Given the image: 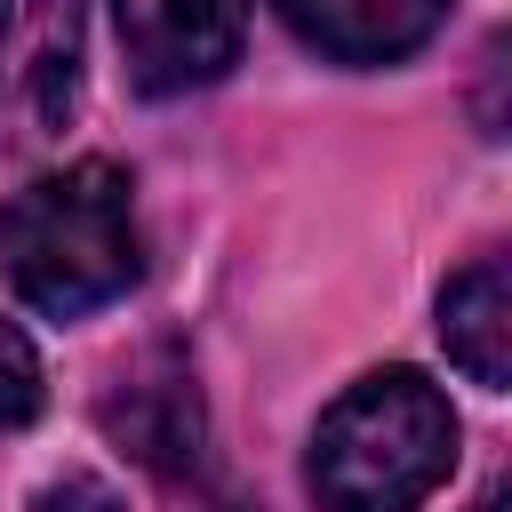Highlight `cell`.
<instances>
[{"mask_svg":"<svg viewBox=\"0 0 512 512\" xmlns=\"http://www.w3.org/2000/svg\"><path fill=\"white\" fill-rule=\"evenodd\" d=\"M88 0H0V144H56L80 112Z\"/></svg>","mask_w":512,"mask_h":512,"instance_id":"cell-3","label":"cell"},{"mask_svg":"<svg viewBox=\"0 0 512 512\" xmlns=\"http://www.w3.org/2000/svg\"><path fill=\"white\" fill-rule=\"evenodd\" d=\"M24 512H128V504H120L112 480H96V472H64V480H48Z\"/></svg>","mask_w":512,"mask_h":512,"instance_id":"cell-9","label":"cell"},{"mask_svg":"<svg viewBox=\"0 0 512 512\" xmlns=\"http://www.w3.org/2000/svg\"><path fill=\"white\" fill-rule=\"evenodd\" d=\"M104 424L152 464V472H192L200 464V384L176 352H144L112 376Z\"/></svg>","mask_w":512,"mask_h":512,"instance_id":"cell-5","label":"cell"},{"mask_svg":"<svg viewBox=\"0 0 512 512\" xmlns=\"http://www.w3.org/2000/svg\"><path fill=\"white\" fill-rule=\"evenodd\" d=\"M440 344L480 392L512 384V280H504V256H480L440 288Z\"/></svg>","mask_w":512,"mask_h":512,"instance_id":"cell-7","label":"cell"},{"mask_svg":"<svg viewBox=\"0 0 512 512\" xmlns=\"http://www.w3.org/2000/svg\"><path fill=\"white\" fill-rule=\"evenodd\" d=\"M272 8L304 48L336 64H400L448 24V0H272Z\"/></svg>","mask_w":512,"mask_h":512,"instance_id":"cell-6","label":"cell"},{"mask_svg":"<svg viewBox=\"0 0 512 512\" xmlns=\"http://www.w3.org/2000/svg\"><path fill=\"white\" fill-rule=\"evenodd\" d=\"M456 464V408L416 368L360 376L312 432L304 488L320 512H416Z\"/></svg>","mask_w":512,"mask_h":512,"instance_id":"cell-2","label":"cell"},{"mask_svg":"<svg viewBox=\"0 0 512 512\" xmlns=\"http://www.w3.org/2000/svg\"><path fill=\"white\" fill-rule=\"evenodd\" d=\"M480 512H504V496H488V504H480Z\"/></svg>","mask_w":512,"mask_h":512,"instance_id":"cell-10","label":"cell"},{"mask_svg":"<svg viewBox=\"0 0 512 512\" xmlns=\"http://www.w3.org/2000/svg\"><path fill=\"white\" fill-rule=\"evenodd\" d=\"M40 400H48V384H40V352H32V336H24L16 320H0V432L32 424Z\"/></svg>","mask_w":512,"mask_h":512,"instance_id":"cell-8","label":"cell"},{"mask_svg":"<svg viewBox=\"0 0 512 512\" xmlns=\"http://www.w3.org/2000/svg\"><path fill=\"white\" fill-rule=\"evenodd\" d=\"M136 200L112 160L32 176L0 216V272L48 320H88L136 288Z\"/></svg>","mask_w":512,"mask_h":512,"instance_id":"cell-1","label":"cell"},{"mask_svg":"<svg viewBox=\"0 0 512 512\" xmlns=\"http://www.w3.org/2000/svg\"><path fill=\"white\" fill-rule=\"evenodd\" d=\"M112 32L136 96H192L240 64L248 0H112Z\"/></svg>","mask_w":512,"mask_h":512,"instance_id":"cell-4","label":"cell"}]
</instances>
